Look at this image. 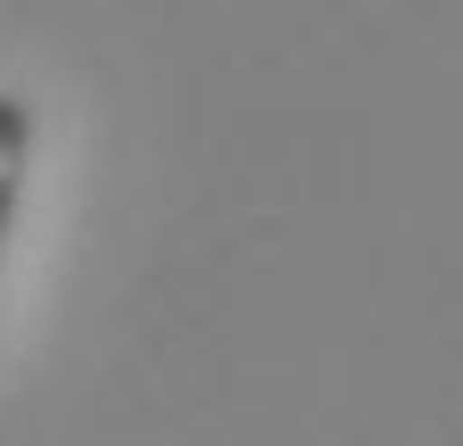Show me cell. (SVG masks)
Instances as JSON below:
<instances>
[{"mask_svg": "<svg viewBox=\"0 0 463 446\" xmlns=\"http://www.w3.org/2000/svg\"><path fill=\"white\" fill-rule=\"evenodd\" d=\"M26 147H34V112H26V95H0V258H9L17 189H26Z\"/></svg>", "mask_w": 463, "mask_h": 446, "instance_id": "6da1fadb", "label": "cell"}]
</instances>
